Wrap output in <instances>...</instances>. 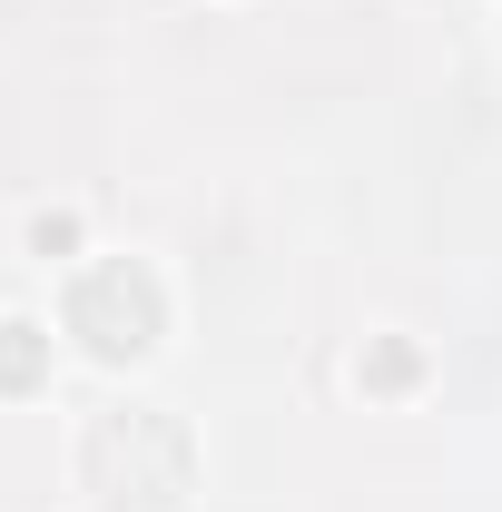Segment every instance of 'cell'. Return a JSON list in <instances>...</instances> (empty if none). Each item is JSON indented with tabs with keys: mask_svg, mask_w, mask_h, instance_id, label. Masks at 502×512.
Instances as JSON below:
<instances>
[{
	"mask_svg": "<svg viewBox=\"0 0 502 512\" xmlns=\"http://www.w3.org/2000/svg\"><path fill=\"white\" fill-rule=\"evenodd\" d=\"M40 365H50V335H40V325H0V384H10V394H30V384H40Z\"/></svg>",
	"mask_w": 502,
	"mask_h": 512,
	"instance_id": "cell-2",
	"label": "cell"
},
{
	"mask_svg": "<svg viewBox=\"0 0 502 512\" xmlns=\"http://www.w3.org/2000/svg\"><path fill=\"white\" fill-rule=\"evenodd\" d=\"M69 237H79V227H69V217H30V247H40V256H60Z\"/></svg>",
	"mask_w": 502,
	"mask_h": 512,
	"instance_id": "cell-3",
	"label": "cell"
},
{
	"mask_svg": "<svg viewBox=\"0 0 502 512\" xmlns=\"http://www.w3.org/2000/svg\"><path fill=\"white\" fill-rule=\"evenodd\" d=\"M69 325H79L99 355H138V345L158 335V286H148L138 266H99V276H79Z\"/></svg>",
	"mask_w": 502,
	"mask_h": 512,
	"instance_id": "cell-1",
	"label": "cell"
}]
</instances>
